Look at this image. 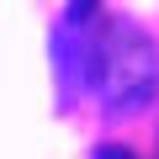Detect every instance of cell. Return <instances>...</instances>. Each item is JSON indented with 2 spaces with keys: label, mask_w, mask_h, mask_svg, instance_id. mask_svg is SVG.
Here are the masks:
<instances>
[{
  "label": "cell",
  "mask_w": 159,
  "mask_h": 159,
  "mask_svg": "<svg viewBox=\"0 0 159 159\" xmlns=\"http://www.w3.org/2000/svg\"><path fill=\"white\" fill-rule=\"evenodd\" d=\"M96 6H101V0H69V11H64V27H69V32H80V27H90Z\"/></svg>",
  "instance_id": "7a4b0ae2"
},
{
  "label": "cell",
  "mask_w": 159,
  "mask_h": 159,
  "mask_svg": "<svg viewBox=\"0 0 159 159\" xmlns=\"http://www.w3.org/2000/svg\"><path fill=\"white\" fill-rule=\"evenodd\" d=\"M85 85L101 96L106 117H138L159 101V43L138 21L90 27Z\"/></svg>",
  "instance_id": "6da1fadb"
},
{
  "label": "cell",
  "mask_w": 159,
  "mask_h": 159,
  "mask_svg": "<svg viewBox=\"0 0 159 159\" xmlns=\"http://www.w3.org/2000/svg\"><path fill=\"white\" fill-rule=\"evenodd\" d=\"M90 159H138V154H133V148H122V143H101Z\"/></svg>",
  "instance_id": "3957f363"
}]
</instances>
